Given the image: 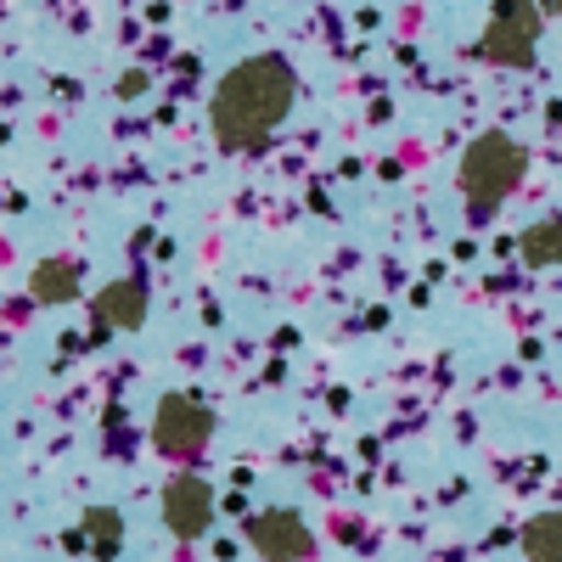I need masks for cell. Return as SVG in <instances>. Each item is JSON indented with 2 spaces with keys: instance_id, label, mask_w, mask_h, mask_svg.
<instances>
[{
  "instance_id": "ba28073f",
  "label": "cell",
  "mask_w": 562,
  "mask_h": 562,
  "mask_svg": "<svg viewBox=\"0 0 562 562\" xmlns=\"http://www.w3.org/2000/svg\"><path fill=\"white\" fill-rule=\"evenodd\" d=\"M34 304H74L79 299V265L74 259H40L29 276Z\"/></svg>"
},
{
  "instance_id": "7a4b0ae2",
  "label": "cell",
  "mask_w": 562,
  "mask_h": 562,
  "mask_svg": "<svg viewBox=\"0 0 562 562\" xmlns=\"http://www.w3.org/2000/svg\"><path fill=\"white\" fill-rule=\"evenodd\" d=\"M524 169H529V158H524L518 140L501 135V130H490V135H479L473 147H467V158H461V198L473 203L479 214H490L506 192H518Z\"/></svg>"
},
{
  "instance_id": "7c38bea8",
  "label": "cell",
  "mask_w": 562,
  "mask_h": 562,
  "mask_svg": "<svg viewBox=\"0 0 562 562\" xmlns=\"http://www.w3.org/2000/svg\"><path fill=\"white\" fill-rule=\"evenodd\" d=\"M540 12H551V18H557V12H562V0H540Z\"/></svg>"
},
{
  "instance_id": "277c9868",
  "label": "cell",
  "mask_w": 562,
  "mask_h": 562,
  "mask_svg": "<svg viewBox=\"0 0 562 562\" xmlns=\"http://www.w3.org/2000/svg\"><path fill=\"white\" fill-rule=\"evenodd\" d=\"M214 439V411L192 394H164L158 400V416H153V445L175 461H192L203 456Z\"/></svg>"
},
{
  "instance_id": "30bf717a",
  "label": "cell",
  "mask_w": 562,
  "mask_h": 562,
  "mask_svg": "<svg viewBox=\"0 0 562 562\" xmlns=\"http://www.w3.org/2000/svg\"><path fill=\"white\" fill-rule=\"evenodd\" d=\"M518 248H524L529 265H562V220H540V225H529L524 237H518Z\"/></svg>"
},
{
  "instance_id": "3957f363",
  "label": "cell",
  "mask_w": 562,
  "mask_h": 562,
  "mask_svg": "<svg viewBox=\"0 0 562 562\" xmlns=\"http://www.w3.org/2000/svg\"><path fill=\"white\" fill-rule=\"evenodd\" d=\"M540 0H495L490 7V23H484V40L479 52L484 63L495 68H529L535 52H540Z\"/></svg>"
},
{
  "instance_id": "9c48e42d",
  "label": "cell",
  "mask_w": 562,
  "mask_h": 562,
  "mask_svg": "<svg viewBox=\"0 0 562 562\" xmlns=\"http://www.w3.org/2000/svg\"><path fill=\"white\" fill-rule=\"evenodd\" d=\"M85 546L97 551V557H119V546H124V518L113 506H90L85 512Z\"/></svg>"
},
{
  "instance_id": "8992f818",
  "label": "cell",
  "mask_w": 562,
  "mask_h": 562,
  "mask_svg": "<svg viewBox=\"0 0 562 562\" xmlns=\"http://www.w3.org/2000/svg\"><path fill=\"white\" fill-rule=\"evenodd\" d=\"M164 524H169L180 540L209 535V524H214V490H209V479H198V473H175L169 490H164Z\"/></svg>"
},
{
  "instance_id": "8fae6325",
  "label": "cell",
  "mask_w": 562,
  "mask_h": 562,
  "mask_svg": "<svg viewBox=\"0 0 562 562\" xmlns=\"http://www.w3.org/2000/svg\"><path fill=\"white\" fill-rule=\"evenodd\" d=\"M529 557L535 562H562V512H551V518H535L529 535H524Z\"/></svg>"
},
{
  "instance_id": "52a82bcc",
  "label": "cell",
  "mask_w": 562,
  "mask_h": 562,
  "mask_svg": "<svg viewBox=\"0 0 562 562\" xmlns=\"http://www.w3.org/2000/svg\"><path fill=\"white\" fill-rule=\"evenodd\" d=\"M140 321H147V281L124 276V281H113V288H102V299H97L102 333H135Z\"/></svg>"
},
{
  "instance_id": "5b68a950",
  "label": "cell",
  "mask_w": 562,
  "mask_h": 562,
  "mask_svg": "<svg viewBox=\"0 0 562 562\" xmlns=\"http://www.w3.org/2000/svg\"><path fill=\"white\" fill-rule=\"evenodd\" d=\"M248 546L265 562H304L315 551V535H310V524L299 518V512L270 506V512H254L248 518Z\"/></svg>"
},
{
  "instance_id": "6da1fadb",
  "label": "cell",
  "mask_w": 562,
  "mask_h": 562,
  "mask_svg": "<svg viewBox=\"0 0 562 562\" xmlns=\"http://www.w3.org/2000/svg\"><path fill=\"white\" fill-rule=\"evenodd\" d=\"M299 102V74L288 57H248L237 63L220 85H214V102H209V124H214V140L225 153H254L281 130V119L293 113Z\"/></svg>"
}]
</instances>
